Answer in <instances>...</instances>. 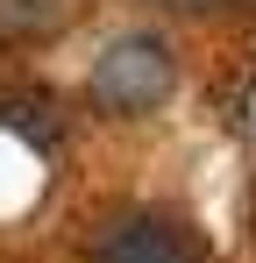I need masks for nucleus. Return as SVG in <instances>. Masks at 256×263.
Returning a JSON list of instances; mask_svg holds the SVG:
<instances>
[{"label": "nucleus", "mask_w": 256, "mask_h": 263, "mask_svg": "<svg viewBox=\"0 0 256 263\" xmlns=\"http://www.w3.org/2000/svg\"><path fill=\"white\" fill-rule=\"evenodd\" d=\"M171 86H178V57H171L164 36H150V29H128L114 43L93 57V107L100 114H150V107H164Z\"/></svg>", "instance_id": "1"}, {"label": "nucleus", "mask_w": 256, "mask_h": 263, "mask_svg": "<svg viewBox=\"0 0 256 263\" xmlns=\"http://www.w3.org/2000/svg\"><path fill=\"white\" fill-rule=\"evenodd\" d=\"M85 263H207V242H199L192 220L135 206V214L107 220V228L93 235V256Z\"/></svg>", "instance_id": "2"}, {"label": "nucleus", "mask_w": 256, "mask_h": 263, "mask_svg": "<svg viewBox=\"0 0 256 263\" xmlns=\"http://www.w3.org/2000/svg\"><path fill=\"white\" fill-rule=\"evenodd\" d=\"M164 7H178V14H199V7H221V0H164Z\"/></svg>", "instance_id": "4"}, {"label": "nucleus", "mask_w": 256, "mask_h": 263, "mask_svg": "<svg viewBox=\"0 0 256 263\" xmlns=\"http://www.w3.org/2000/svg\"><path fill=\"white\" fill-rule=\"evenodd\" d=\"M85 0H0V43H50L79 22Z\"/></svg>", "instance_id": "3"}]
</instances>
